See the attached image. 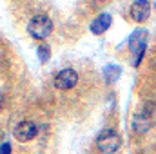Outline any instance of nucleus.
<instances>
[{"label": "nucleus", "instance_id": "5", "mask_svg": "<svg viewBox=\"0 0 156 154\" xmlns=\"http://www.w3.org/2000/svg\"><path fill=\"white\" fill-rule=\"evenodd\" d=\"M38 134V129H37V125L33 123V121H29V120H24V121H20L18 125H16V129H15V138L18 140V142H31L35 136Z\"/></svg>", "mask_w": 156, "mask_h": 154}, {"label": "nucleus", "instance_id": "6", "mask_svg": "<svg viewBox=\"0 0 156 154\" xmlns=\"http://www.w3.org/2000/svg\"><path fill=\"white\" fill-rule=\"evenodd\" d=\"M149 13H151V4L147 0H136L133 5H131V16L134 22H145L149 18Z\"/></svg>", "mask_w": 156, "mask_h": 154}, {"label": "nucleus", "instance_id": "7", "mask_svg": "<svg viewBox=\"0 0 156 154\" xmlns=\"http://www.w3.org/2000/svg\"><path fill=\"white\" fill-rule=\"evenodd\" d=\"M111 24H113L111 15H109V13H102V15H98V16L91 22V31H93L94 35H104V33L111 27Z\"/></svg>", "mask_w": 156, "mask_h": 154}, {"label": "nucleus", "instance_id": "13", "mask_svg": "<svg viewBox=\"0 0 156 154\" xmlns=\"http://www.w3.org/2000/svg\"><path fill=\"white\" fill-rule=\"evenodd\" d=\"M154 7H156V4H154Z\"/></svg>", "mask_w": 156, "mask_h": 154}, {"label": "nucleus", "instance_id": "1", "mask_svg": "<svg viewBox=\"0 0 156 154\" xmlns=\"http://www.w3.org/2000/svg\"><path fill=\"white\" fill-rule=\"evenodd\" d=\"M51 31H53V22L47 15H37L27 24V33L37 40L47 38L51 35Z\"/></svg>", "mask_w": 156, "mask_h": 154}, {"label": "nucleus", "instance_id": "11", "mask_svg": "<svg viewBox=\"0 0 156 154\" xmlns=\"http://www.w3.org/2000/svg\"><path fill=\"white\" fill-rule=\"evenodd\" d=\"M4 103H5V98H4V96H2V94H0V111H2V109H4Z\"/></svg>", "mask_w": 156, "mask_h": 154}, {"label": "nucleus", "instance_id": "4", "mask_svg": "<svg viewBox=\"0 0 156 154\" xmlns=\"http://www.w3.org/2000/svg\"><path fill=\"white\" fill-rule=\"evenodd\" d=\"M78 82V73L75 69H62L60 73H56V76L53 80L55 87L60 89V91H69L71 87H75Z\"/></svg>", "mask_w": 156, "mask_h": 154}, {"label": "nucleus", "instance_id": "2", "mask_svg": "<svg viewBox=\"0 0 156 154\" xmlns=\"http://www.w3.org/2000/svg\"><path fill=\"white\" fill-rule=\"evenodd\" d=\"M120 145H122L120 136H118L115 131H111V129H107V131L100 132V134H98V138H96V147H98V151H100V152H104V154L116 152L118 149H120Z\"/></svg>", "mask_w": 156, "mask_h": 154}, {"label": "nucleus", "instance_id": "9", "mask_svg": "<svg viewBox=\"0 0 156 154\" xmlns=\"http://www.w3.org/2000/svg\"><path fill=\"white\" fill-rule=\"evenodd\" d=\"M38 58H40V62H47V60L51 58V51H49V45H45V44L38 45Z\"/></svg>", "mask_w": 156, "mask_h": 154}, {"label": "nucleus", "instance_id": "10", "mask_svg": "<svg viewBox=\"0 0 156 154\" xmlns=\"http://www.w3.org/2000/svg\"><path fill=\"white\" fill-rule=\"evenodd\" d=\"M0 154H11V145L9 143H2L0 145Z\"/></svg>", "mask_w": 156, "mask_h": 154}, {"label": "nucleus", "instance_id": "8", "mask_svg": "<svg viewBox=\"0 0 156 154\" xmlns=\"http://www.w3.org/2000/svg\"><path fill=\"white\" fill-rule=\"evenodd\" d=\"M104 75L107 78V82H113V80H116L120 76V67H116V65H107L104 69Z\"/></svg>", "mask_w": 156, "mask_h": 154}, {"label": "nucleus", "instance_id": "3", "mask_svg": "<svg viewBox=\"0 0 156 154\" xmlns=\"http://www.w3.org/2000/svg\"><path fill=\"white\" fill-rule=\"evenodd\" d=\"M129 47L134 54V65H140L144 54H145V49H147V31L145 29H136L133 33V37L129 40Z\"/></svg>", "mask_w": 156, "mask_h": 154}, {"label": "nucleus", "instance_id": "12", "mask_svg": "<svg viewBox=\"0 0 156 154\" xmlns=\"http://www.w3.org/2000/svg\"><path fill=\"white\" fill-rule=\"evenodd\" d=\"M0 136H2V132H0Z\"/></svg>", "mask_w": 156, "mask_h": 154}]
</instances>
